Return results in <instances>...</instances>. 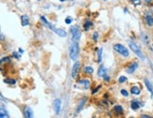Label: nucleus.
<instances>
[{"label": "nucleus", "instance_id": "29", "mask_svg": "<svg viewBox=\"0 0 153 118\" xmlns=\"http://www.w3.org/2000/svg\"><path fill=\"white\" fill-rule=\"evenodd\" d=\"M131 1H132V3L134 4V5H136V6H137V5H139V4H140L141 0H131Z\"/></svg>", "mask_w": 153, "mask_h": 118}, {"label": "nucleus", "instance_id": "30", "mask_svg": "<svg viewBox=\"0 0 153 118\" xmlns=\"http://www.w3.org/2000/svg\"><path fill=\"white\" fill-rule=\"evenodd\" d=\"M100 88H101V86H98V87H96V88H95V89H94V91L92 92V94H95V93L98 92V90H99Z\"/></svg>", "mask_w": 153, "mask_h": 118}, {"label": "nucleus", "instance_id": "2", "mask_svg": "<svg viewBox=\"0 0 153 118\" xmlns=\"http://www.w3.org/2000/svg\"><path fill=\"white\" fill-rule=\"evenodd\" d=\"M114 49L115 52H117L118 54H120L121 56H123L125 58H128V56H130V51H128V49L121 44H115L114 45Z\"/></svg>", "mask_w": 153, "mask_h": 118}, {"label": "nucleus", "instance_id": "6", "mask_svg": "<svg viewBox=\"0 0 153 118\" xmlns=\"http://www.w3.org/2000/svg\"><path fill=\"white\" fill-rule=\"evenodd\" d=\"M79 68H80V62L79 61H76L75 64L73 65V68H72V73H71V77L72 78H76L79 72Z\"/></svg>", "mask_w": 153, "mask_h": 118}, {"label": "nucleus", "instance_id": "28", "mask_svg": "<svg viewBox=\"0 0 153 118\" xmlns=\"http://www.w3.org/2000/svg\"><path fill=\"white\" fill-rule=\"evenodd\" d=\"M121 94H122L123 96H128V93L125 89H123V90H121Z\"/></svg>", "mask_w": 153, "mask_h": 118}, {"label": "nucleus", "instance_id": "24", "mask_svg": "<svg viewBox=\"0 0 153 118\" xmlns=\"http://www.w3.org/2000/svg\"><path fill=\"white\" fill-rule=\"evenodd\" d=\"M118 81L120 82V83H124V82H126V81H127V78L125 77V76H121V77L119 78Z\"/></svg>", "mask_w": 153, "mask_h": 118}, {"label": "nucleus", "instance_id": "25", "mask_svg": "<svg viewBox=\"0 0 153 118\" xmlns=\"http://www.w3.org/2000/svg\"><path fill=\"white\" fill-rule=\"evenodd\" d=\"M98 33L96 32V31H95V32L93 33V40L95 42H98Z\"/></svg>", "mask_w": 153, "mask_h": 118}, {"label": "nucleus", "instance_id": "18", "mask_svg": "<svg viewBox=\"0 0 153 118\" xmlns=\"http://www.w3.org/2000/svg\"><path fill=\"white\" fill-rule=\"evenodd\" d=\"M131 92L132 94H135V96H138V94H141V89L138 87V86H133V87H131Z\"/></svg>", "mask_w": 153, "mask_h": 118}, {"label": "nucleus", "instance_id": "16", "mask_svg": "<svg viewBox=\"0 0 153 118\" xmlns=\"http://www.w3.org/2000/svg\"><path fill=\"white\" fill-rule=\"evenodd\" d=\"M21 21H22V26L23 27L29 26V16H27V15H22V16H21Z\"/></svg>", "mask_w": 153, "mask_h": 118}, {"label": "nucleus", "instance_id": "5", "mask_svg": "<svg viewBox=\"0 0 153 118\" xmlns=\"http://www.w3.org/2000/svg\"><path fill=\"white\" fill-rule=\"evenodd\" d=\"M61 108H62V101L59 98H56L53 102V109L56 115H60L61 112Z\"/></svg>", "mask_w": 153, "mask_h": 118}, {"label": "nucleus", "instance_id": "4", "mask_svg": "<svg viewBox=\"0 0 153 118\" xmlns=\"http://www.w3.org/2000/svg\"><path fill=\"white\" fill-rule=\"evenodd\" d=\"M130 47H131V49L133 51V53H135L137 56L140 58V59H142V60H144L145 59V56H144V54L142 53V51H141V49H140V47L135 44V43H133V42H130Z\"/></svg>", "mask_w": 153, "mask_h": 118}, {"label": "nucleus", "instance_id": "17", "mask_svg": "<svg viewBox=\"0 0 153 118\" xmlns=\"http://www.w3.org/2000/svg\"><path fill=\"white\" fill-rule=\"evenodd\" d=\"M79 84L83 85L84 89H88V88L90 87V81L87 80H79Z\"/></svg>", "mask_w": 153, "mask_h": 118}, {"label": "nucleus", "instance_id": "15", "mask_svg": "<svg viewBox=\"0 0 153 118\" xmlns=\"http://www.w3.org/2000/svg\"><path fill=\"white\" fill-rule=\"evenodd\" d=\"M98 77H104L105 75H107V69L104 67L103 65H101L100 67L98 68Z\"/></svg>", "mask_w": 153, "mask_h": 118}, {"label": "nucleus", "instance_id": "23", "mask_svg": "<svg viewBox=\"0 0 153 118\" xmlns=\"http://www.w3.org/2000/svg\"><path fill=\"white\" fill-rule=\"evenodd\" d=\"M114 110L115 112H119V113H123V108H122V106H120V105H115Z\"/></svg>", "mask_w": 153, "mask_h": 118}, {"label": "nucleus", "instance_id": "34", "mask_svg": "<svg viewBox=\"0 0 153 118\" xmlns=\"http://www.w3.org/2000/svg\"><path fill=\"white\" fill-rule=\"evenodd\" d=\"M145 1H146L147 3H150V2L152 1V0H145Z\"/></svg>", "mask_w": 153, "mask_h": 118}, {"label": "nucleus", "instance_id": "33", "mask_svg": "<svg viewBox=\"0 0 153 118\" xmlns=\"http://www.w3.org/2000/svg\"><path fill=\"white\" fill-rule=\"evenodd\" d=\"M13 56H14L15 58H17V59L20 58V56H18V55H17V52H14V53H13Z\"/></svg>", "mask_w": 153, "mask_h": 118}, {"label": "nucleus", "instance_id": "19", "mask_svg": "<svg viewBox=\"0 0 153 118\" xmlns=\"http://www.w3.org/2000/svg\"><path fill=\"white\" fill-rule=\"evenodd\" d=\"M146 21H147V24L149 27L153 26V18L151 17V15H146Z\"/></svg>", "mask_w": 153, "mask_h": 118}, {"label": "nucleus", "instance_id": "11", "mask_svg": "<svg viewBox=\"0 0 153 118\" xmlns=\"http://www.w3.org/2000/svg\"><path fill=\"white\" fill-rule=\"evenodd\" d=\"M131 109L132 110H138L140 107H142V104L140 103V102L138 101V100H132L131 101Z\"/></svg>", "mask_w": 153, "mask_h": 118}, {"label": "nucleus", "instance_id": "8", "mask_svg": "<svg viewBox=\"0 0 153 118\" xmlns=\"http://www.w3.org/2000/svg\"><path fill=\"white\" fill-rule=\"evenodd\" d=\"M137 68H138V64H137V62H133V64H131L127 68V73H128V74H133Z\"/></svg>", "mask_w": 153, "mask_h": 118}, {"label": "nucleus", "instance_id": "26", "mask_svg": "<svg viewBox=\"0 0 153 118\" xmlns=\"http://www.w3.org/2000/svg\"><path fill=\"white\" fill-rule=\"evenodd\" d=\"M101 57H102V48L98 50V62H101Z\"/></svg>", "mask_w": 153, "mask_h": 118}, {"label": "nucleus", "instance_id": "32", "mask_svg": "<svg viewBox=\"0 0 153 118\" xmlns=\"http://www.w3.org/2000/svg\"><path fill=\"white\" fill-rule=\"evenodd\" d=\"M103 78H104V80H105L106 81H109V80H110V78H109L107 75H105V76H104Z\"/></svg>", "mask_w": 153, "mask_h": 118}, {"label": "nucleus", "instance_id": "14", "mask_svg": "<svg viewBox=\"0 0 153 118\" xmlns=\"http://www.w3.org/2000/svg\"><path fill=\"white\" fill-rule=\"evenodd\" d=\"M85 103H86V97H84L83 99H81V101L79 102V104L78 105V108H76V113H79L80 111H81L83 106L85 105Z\"/></svg>", "mask_w": 153, "mask_h": 118}, {"label": "nucleus", "instance_id": "31", "mask_svg": "<svg viewBox=\"0 0 153 118\" xmlns=\"http://www.w3.org/2000/svg\"><path fill=\"white\" fill-rule=\"evenodd\" d=\"M141 118H152V117L148 116V115H141Z\"/></svg>", "mask_w": 153, "mask_h": 118}, {"label": "nucleus", "instance_id": "21", "mask_svg": "<svg viewBox=\"0 0 153 118\" xmlns=\"http://www.w3.org/2000/svg\"><path fill=\"white\" fill-rule=\"evenodd\" d=\"M4 82L7 84H11V85H13L16 83V80H13V78H5L4 80Z\"/></svg>", "mask_w": 153, "mask_h": 118}, {"label": "nucleus", "instance_id": "12", "mask_svg": "<svg viewBox=\"0 0 153 118\" xmlns=\"http://www.w3.org/2000/svg\"><path fill=\"white\" fill-rule=\"evenodd\" d=\"M41 20H42V22L44 23V25H45V26H46L47 27H49L50 29H52V30L54 31V29H56V27H54L53 25H51L50 23H48V21L46 20V18L45 16H41Z\"/></svg>", "mask_w": 153, "mask_h": 118}, {"label": "nucleus", "instance_id": "3", "mask_svg": "<svg viewBox=\"0 0 153 118\" xmlns=\"http://www.w3.org/2000/svg\"><path fill=\"white\" fill-rule=\"evenodd\" d=\"M71 30V34H72V40L73 42L79 43L80 40V37H81V32H80V29L78 26H73L70 29Z\"/></svg>", "mask_w": 153, "mask_h": 118}, {"label": "nucleus", "instance_id": "36", "mask_svg": "<svg viewBox=\"0 0 153 118\" xmlns=\"http://www.w3.org/2000/svg\"><path fill=\"white\" fill-rule=\"evenodd\" d=\"M104 1H108V0H104Z\"/></svg>", "mask_w": 153, "mask_h": 118}, {"label": "nucleus", "instance_id": "1", "mask_svg": "<svg viewBox=\"0 0 153 118\" xmlns=\"http://www.w3.org/2000/svg\"><path fill=\"white\" fill-rule=\"evenodd\" d=\"M79 44L76 42H73L72 44L70 45L69 47V56L70 59L72 61H76V59L79 57Z\"/></svg>", "mask_w": 153, "mask_h": 118}, {"label": "nucleus", "instance_id": "13", "mask_svg": "<svg viewBox=\"0 0 153 118\" xmlns=\"http://www.w3.org/2000/svg\"><path fill=\"white\" fill-rule=\"evenodd\" d=\"M0 118H10L9 113H8L7 110L4 108V106H1V110H0Z\"/></svg>", "mask_w": 153, "mask_h": 118}, {"label": "nucleus", "instance_id": "22", "mask_svg": "<svg viewBox=\"0 0 153 118\" xmlns=\"http://www.w3.org/2000/svg\"><path fill=\"white\" fill-rule=\"evenodd\" d=\"M93 27V23L92 22H86L85 24H84V26H83V27H84V29L85 30H89L91 27Z\"/></svg>", "mask_w": 153, "mask_h": 118}, {"label": "nucleus", "instance_id": "9", "mask_svg": "<svg viewBox=\"0 0 153 118\" xmlns=\"http://www.w3.org/2000/svg\"><path fill=\"white\" fill-rule=\"evenodd\" d=\"M145 84H146V87L147 88L148 92L150 93L151 94V97H153V86L151 84V82L147 80V78H145Z\"/></svg>", "mask_w": 153, "mask_h": 118}, {"label": "nucleus", "instance_id": "20", "mask_svg": "<svg viewBox=\"0 0 153 118\" xmlns=\"http://www.w3.org/2000/svg\"><path fill=\"white\" fill-rule=\"evenodd\" d=\"M83 71L85 74H92L94 72V69H93L91 66H85V67L83 68Z\"/></svg>", "mask_w": 153, "mask_h": 118}, {"label": "nucleus", "instance_id": "27", "mask_svg": "<svg viewBox=\"0 0 153 118\" xmlns=\"http://www.w3.org/2000/svg\"><path fill=\"white\" fill-rule=\"evenodd\" d=\"M72 21H73V19H72V17H70V16H68V17L65 18V23L68 24V25H69V24H71Z\"/></svg>", "mask_w": 153, "mask_h": 118}, {"label": "nucleus", "instance_id": "7", "mask_svg": "<svg viewBox=\"0 0 153 118\" xmlns=\"http://www.w3.org/2000/svg\"><path fill=\"white\" fill-rule=\"evenodd\" d=\"M24 116H25V118H34L33 112H32L30 107L26 106V107L24 108Z\"/></svg>", "mask_w": 153, "mask_h": 118}, {"label": "nucleus", "instance_id": "35", "mask_svg": "<svg viewBox=\"0 0 153 118\" xmlns=\"http://www.w3.org/2000/svg\"><path fill=\"white\" fill-rule=\"evenodd\" d=\"M4 39V35H3V33H1V40H3Z\"/></svg>", "mask_w": 153, "mask_h": 118}, {"label": "nucleus", "instance_id": "10", "mask_svg": "<svg viewBox=\"0 0 153 118\" xmlns=\"http://www.w3.org/2000/svg\"><path fill=\"white\" fill-rule=\"evenodd\" d=\"M54 32H55L56 34H57L58 36L62 37V38L66 37V35H67L66 31H65V30H63L62 29H54Z\"/></svg>", "mask_w": 153, "mask_h": 118}]
</instances>
